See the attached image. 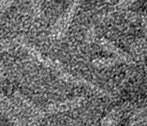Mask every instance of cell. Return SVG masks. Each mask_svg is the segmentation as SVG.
Segmentation results:
<instances>
[{"instance_id":"obj_1","label":"cell","mask_w":147,"mask_h":126,"mask_svg":"<svg viewBox=\"0 0 147 126\" xmlns=\"http://www.w3.org/2000/svg\"><path fill=\"white\" fill-rule=\"evenodd\" d=\"M81 1L82 0H74V2H72L70 5L68 6L61 17L57 20L53 29V34L57 39H59L65 34L80 5Z\"/></svg>"},{"instance_id":"obj_2","label":"cell","mask_w":147,"mask_h":126,"mask_svg":"<svg viewBox=\"0 0 147 126\" xmlns=\"http://www.w3.org/2000/svg\"><path fill=\"white\" fill-rule=\"evenodd\" d=\"M98 43L102 50H104L109 54H112L114 57L119 59L124 64L129 65H135V60L130 54L119 48L118 46H117L113 42H110L106 38H100L99 40Z\"/></svg>"},{"instance_id":"obj_3","label":"cell","mask_w":147,"mask_h":126,"mask_svg":"<svg viewBox=\"0 0 147 126\" xmlns=\"http://www.w3.org/2000/svg\"><path fill=\"white\" fill-rule=\"evenodd\" d=\"M123 13L124 14H123V18L128 20L129 22H132V23L140 24L147 39V16L130 11H124Z\"/></svg>"},{"instance_id":"obj_4","label":"cell","mask_w":147,"mask_h":126,"mask_svg":"<svg viewBox=\"0 0 147 126\" xmlns=\"http://www.w3.org/2000/svg\"><path fill=\"white\" fill-rule=\"evenodd\" d=\"M122 62L116 57H106L100 58L93 60L92 65L97 68H109L111 67L116 66L120 64H122Z\"/></svg>"},{"instance_id":"obj_5","label":"cell","mask_w":147,"mask_h":126,"mask_svg":"<svg viewBox=\"0 0 147 126\" xmlns=\"http://www.w3.org/2000/svg\"><path fill=\"white\" fill-rule=\"evenodd\" d=\"M138 2V0H120L117 4L112 7L111 9L109 10V11L104 15L103 16L106 17H109L111 15H113L115 13H123L124 11H127V8L131 6L132 5Z\"/></svg>"},{"instance_id":"obj_6","label":"cell","mask_w":147,"mask_h":126,"mask_svg":"<svg viewBox=\"0 0 147 126\" xmlns=\"http://www.w3.org/2000/svg\"><path fill=\"white\" fill-rule=\"evenodd\" d=\"M131 48L135 55L138 56V58H140V60H145L146 56H147V45L145 41L137 40L133 42Z\"/></svg>"},{"instance_id":"obj_7","label":"cell","mask_w":147,"mask_h":126,"mask_svg":"<svg viewBox=\"0 0 147 126\" xmlns=\"http://www.w3.org/2000/svg\"><path fill=\"white\" fill-rule=\"evenodd\" d=\"M13 0H0V18L12 5Z\"/></svg>"},{"instance_id":"obj_8","label":"cell","mask_w":147,"mask_h":126,"mask_svg":"<svg viewBox=\"0 0 147 126\" xmlns=\"http://www.w3.org/2000/svg\"><path fill=\"white\" fill-rule=\"evenodd\" d=\"M4 77V68L2 66V63L0 62V79Z\"/></svg>"}]
</instances>
